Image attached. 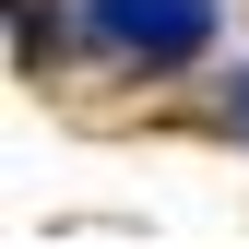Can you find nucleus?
Instances as JSON below:
<instances>
[{
	"label": "nucleus",
	"mask_w": 249,
	"mask_h": 249,
	"mask_svg": "<svg viewBox=\"0 0 249 249\" xmlns=\"http://www.w3.org/2000/svg\"><path fill=\"white\" fill-rule=\"evenodd\" d=\"M237 131H249V71H237Z\"/></svg>",
	"instance_id": "nucleus-2"
},
{
	"label": "nucleus",
	"mask_w": 249,
	"mask_h": 249,
	"mask_svg": "<svg viewBox=\"0 0 249 249\" xmlns=\"http://www.w3.org/2000/svg\"><path fill=\"white\" fill-rule=\"evenodd\" d=\"M83 12H95V48L131 71H190L213 48V0H83Z\"/></svg>",
	"instance_id": "nucleus-1"
}]
</instances>
